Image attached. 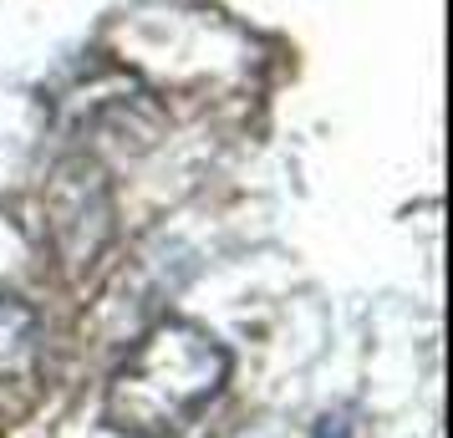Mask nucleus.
<instances>
[{
    "instance_id": "obj_1",
    "label": "nucleus",
    "mask_w": 453,
    "mask_h": 438,
    "mask_svg": "<svg viewBox=\"0 0 453 438\" xmlns=\"http://www.w3.org/2000/svg\"><path fill=\"white\" fill-rule=\"evenodd\" d=\"M229 382L225 342L184 316L153 321L107 382L103 413L127 438L184 434Z\"/></svg>"
},
{
    "instance_id": "obj_3",
    "label": "nucleus",
    "mask_w": 453,
    "mask_h": 438,
    "mask_svg": "<svg viewBox=\"0 0 453 438\" xmlns=\"http://www.w3.org/2000/svg\"><path fill=\"white\" fill-rule=\"evenodd\" d=\"M62 112L82 138V153L92 158L103 143H112L118 153H143L164 133V107L133 77H103L92 82V97H62Z\"/></svg>"
},
{
    "instance_id": "obj_4",
    "label": "nucleus",
    "mask_w": 453,
    "mask_h": 438,
    "mask_svg": "<svg viewBox=\"0 0 453 438\" xmlns=\"http://www.w3.org/2000/svg\"><path fill=\"white\" fill-rule=\"evenodd\" d=\"M36 352H42L36 311L16 296H0V382H16L21 373H31Z\"/></svg>"
},
{
    "instance_id": "obj_2",
    "label": "nucleus",
    "mask_w": 453,
    "mask_h": 438,
    "mask_svg": "<svg viewBox=\"0 0 453 438\" xmlns=\"http://www.w3.org/2000/svg\"><path fill=\"white\" fill-rule=\"evenodd\" d=\"M42 230L51 245V260L66 280H82L112 245L118 230V204H112V179L103 158L82 148L62 153L42 184Z\"/></svg>"
},
{
    "instance_id": "obj_5",
    "label": "nucleus",
    "mask_w": 453,
    "mask_h": 438,
    "mask_svg": "<svg viewBox=\"0 0 453 438\" xmlns=\"http://www.w3.org/2000/svg\"><path fill=\"white\" fill-rule=\"evenodd\" d=\"M316 438H347V418H321V428H316Z\"/></svg>"
}]
</instances>
